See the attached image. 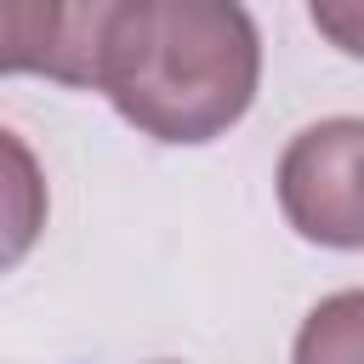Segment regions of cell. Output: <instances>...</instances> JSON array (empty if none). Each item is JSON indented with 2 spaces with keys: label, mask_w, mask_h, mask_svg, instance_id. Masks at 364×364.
I'll use <instances>...</instances> for the list:
<instances>
[{
  "label": "cell",
  "mask_w": 364,
  "mask_h": 364,
  "mask_svg": "<svg viewBox=\"0 0 364 364\" xmlns=\"http://www.w3.org/2000/svg\"><path fill=\"white\" fill-rule=\"evenodd\" d=\"M262 40L228 0H114L97 28V91L159 142H210L256 97Z\"/></svg>",
  "instance_id": "1"
},
{
  "label": "cell",
  "mask_w": 364,
  "mask_h": 364,
  "mask_svg": "<svg viewBox=\"0 0 364 364\" xmlns=\"http://www.w3.org/2000/svg\"><path fill=\"white\" fill-rule=\"evenodd\" d=\"M358 318H364V296L341 290L330 301H318L296 336V364H364L358 347Z\"/></svg>",
  "instance_id": "5"
},
{
  "label": "cell",
  "mask_w": 364,
  "mask_h": 364,
  "mask_svg": "<svg viewBox=\"0 0 364 364\" xmlns=\"http://www.w3.org/2000/svg\"><path fill=\"white\" fill-rule=\"evenodd\" d=\"M46 205L51 199H46V176H40L34 148L0 125V273L34 250V239L46 228Z\"/></svg>",
  "instance_id": "4"
},
{
  "label": "cell",
  "mask_w": 364,
  "mask_h": 364,
  "mask_svg": "<svg viewBox=\"0 0 364 364\" xmlns=\"http://www.w3.org/2000/svg\"><path fill=\"white\" fill-rule=\"evenodd\" d=\"M102 11L108 0H0V74H51L63 85H91Z\"/></svg>",
  "instance_id": "3"
},
{
  "label": "cell",
  "mask_w": 364,
  "mask_h": 364,
  "mask_svg": "<svg viewBox=\"0 0 364 364\" xmlns=\"http://www.w3.org/2000/svg\"><path fill=\"white\" fill-rule=\"evenodd\" d=\"M358 159H364V125L353 114L318 119V125L290 136V148L279 159V205L301 239L336 245V250L364 245Z\"/></svg>",
  "instance_id": "2"
}]
</instances>
